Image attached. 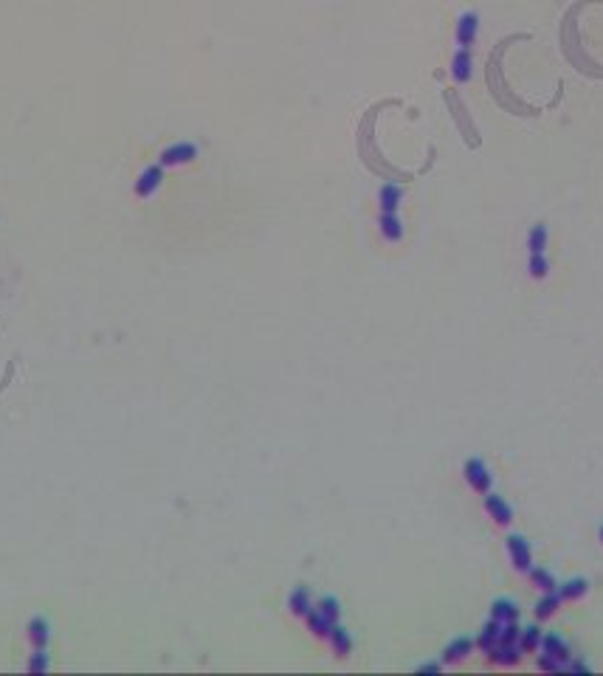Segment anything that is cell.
Masks as SVG:
<instances>
[{"label": "cell", "instance_id": "cell-29", "mask_svg": "<svg viewBox=\"0 0 603 676\" xmlns=\"http://www.w3.org/2000/svg\"><path fill=\"white\" fill-rule=\"evenodd\" d=\"M420 670H440V665H434V662H426V665H420Z\"/></svg>", "mask_w": 603, "mask_h": 676}, {"label": "cell", "instance_id": "cell-4", "mask_svg": "<svg viewBox=\"0 0 603 676\" xmlns=\"http://www.w3.org/2000/svg\"><path fill=\"white\" fill-rule=\"evenodd\" d=\"M477 31H480V15L477 12H462L459 20H457V29H454V40L459 48H471L474 40H477Z\"/></svg>", "mask_w": 603, "mask_h": 676}, {"label": "cell", "instance_id": "cell-7", "mask_svg": "<svg viewBox=\"0 0 603 676\" xmlns=\"http://www.w3.org/2000/svg\"><path fill=\"white\" fill-rule=\"evenodd\" d=\"M26 640H29L31 648H48V643H51V623L43 615H34L26 623Z\"/></svg>", "mask_w": 603, "mask_h": 676}, {"label": "cell", "instance_id": "cell-1", "mask_svg": "<svg viewBox=\"0 0 603 676\" xmlns=\"http://www.w3.org/2000/svg\"><path fill=\"white\" fill-rule=\"evenodd\" d=\"M197 155H200V150H197L194 141H172V144H167V147L158 153V164H161L164 169L186 167V164H192Z\"/></svg>", "mask_w": 603, "mask_h": 676}, {"label": "cell", "instance_id": "cell-6", "mask_svg": "<svg viewBox=\"0 0 603 676\" xmlns=\"http://www.w3.org/2000/svg\"><path fill=\"white\" fill-rule=\"evenodd\" d=\"M471 74H474V54H471V48H457L454 56H451V77H454V82L465 85L468 79H471Z\"/></svg>", "mask_w": 603, "mask_h": 676}, {"label": "cell", "instance_id": "cell-19", "mask_svg": "<svg viewBox=\"0 0 603 676\" xmlns=\"http://www.w3.org/2000/svg\"><path fill=\"white\" fill-rule=\"evenodd\" d=\"M316 612H321L330 623H339V617H342V603H339V597L324 594V597L316 600Z\"/></svg>", "mask_w": 603, "mask_h": 676}, {"label": "cell", "instance_id": "cell-18", "mask_svg": "<svg viewBox=\"0 0 603 676\" xmlns=\"http://www.w3.org/2000/svg\"><path fill=\"white\" fill-rule=\"evenodd\" d=\"M519 656H521L519 643H499V645L491 651V659L499 662V665H513V662H519Z\"/></svg>", "mask_w": 603, "mask_h": 676}, {"label": "cell", "instance_id": "cell-21", "mask_svg": "<svg viewBox=\"0 0 603 676\" xmlns=\"http://www.w3.org/2000/svg\"><path fill=\"white\" fill-rule=\"evenodd\" d=\"M586 589H589V581L586 578H572V581H567V583L558 586V594H561V600H578V597L586 594Z\"/></svg>", "mask_w": 603, "mask_h": 676}, {"label": "cell", "instance_id": "cell-15", "mask_svg": "<svg viewBox=\"0 0 603 676\" xmlns=\"http://www.w3.org/2000/svg\"><path fill=\"white\" fill-rule=\"evenodd\" d=\"M305 623H307V631H310L313 637H319V640H327V637H330V629L336 626V623H330L321 612H316V606L310 608V615L305 617Z\"/></svg>", "mask_w": 603, "mask_h": 676}, {"label": "cell", "instance_id": "cell-8", "mask_svg": "<svg viewBox=\"0 0 603 676\" xmlns=\"http://www.w3.org/2000/svg\"><path fill=\"white\" fill-rule=\"evenodd\" d=\"M400 203H404V186L400 183H383L378 189V209L383 215H395L400 209Z\"/></svg>", "mask_w": 603, "mask_h": 676}, {"label": "cell", "instance_id": "cell-20", "mask_svg": "<svg viewBox=\"0 0 603 676\" xmlns=\"http://www.w3.org/2000/svg\"><path fill=\"white\" fill-rule=\"evenodd\" d=\"M499 631H502V623L499 620H491V623H485V629H482V634H480V648L485 651V654H491L496 645H499Z\"/></svg>", "mask_w": 603, "mask_h": 676}, {"label": "cell", "instance_id": "cell-13", "mask_svg": "<svg viewBox=\"0 0 603 676\" xmlns=\"http://www.w3.org/2000/svg\"><path fill=\"white\" fill-rule=\"evenodd\" d=\"M542 651H544L547 656L564 662V665L570 662V645H567V640L558 637V634H547V637H542Z\"/></svg>", "mask_w": 603, "mask_h": 676}, {"label": "cell", "instance_id": "cell-2", "mask_svg": "<svg viewBox=\"0 0 603 676\" xmlns=\"http://www.w3.org/2000/svg\"><path fill=\"white\" fill-rule=\"evenodd\" d=\"M164 167L155 161V164H150V167H144L142 172H139V178H136V183H132V194H136L139 200H150V197H155L158 194V189L164 186Z\"/></svg>", "mask_w": 603, "mask_h": 676}, {"label": "cell", "instance_id": "cell-12", "mask_svg": "<svg viewBox=\"0 0 603 676\" xmlns=\"http://www.w3.org/2000/svg\"><path fill=\"white\" fill-rule=\"evenodd\" d=\"M327 643H330V648H333V654L336 656H350V651H353V637H350V631L344 629V626H333L330 629V637H327Z\"/></svg>", "mask_w": 603, "mask_h": 676}, {"label": "cell", "instance_id": "cell-17", "mask_svg": "<svg viewBox=\"0 0 603 676\" xmlns=\"http://www.w3.org/2000/svg\"><path fill=\"white\" fill-rule=\"evenodd\" d=\"M547 240H550L547 226H544V223H535V226L527 231V251H530V254H544Z\"/></svg>", "mask_w": 603, "mask_h": 676}, {"label": "cell", "instance_id": "cell-23", "mask_svg": "<svg viewBox=\"0 0 603 676\" xmlns=\"http://www.w3.org/2000/svg\"><path fill=\"white\" fill-rule=\"evenodd\" d=\"M561 606V594H558V589L556 592H544V597L535 603V615H539L542 620H547L550 615H556V608Z\"/></svg>", "mask_w": 603, "mask_h": 676}, {"label": "cell", "instance_id": "cell-24", "mask_svg": "<svg viewBox=\"0 0 603 676\" xmlns=\"http://www.w3.org/2000/svg\"><path fill=\"white\" fill-rule=\"evenodd\" d=\"M542 645V629L539 626H527V629H521V634H519V648L521 651H535Z\"/></svg>", "mask_w": 603, "mask_h": 676}, {"label": "cell", "instance_id": "cell-9", "mask_svg": "<svg viewBox=\"0 0 603 676\" xmlns=\"http://www.w3.org/2000/svg\"><path fill=\"white\" fill-rule=\"evenodd\" d=\"M378 231L386 243H400L404 240V220H400V215H378Z\"/></svg>", "mask_w": 603, "mask_h": 676}, {"label": "cell", "instance_id": "cell-30", "mask_svg": "<svg viewBox=\"0 0 603 676\" xmlns=\"http://www.w3.org/2000/svg\"><path fill=\"white\" fill-rule=\"evenodd\" d=\"M570 668H572V670H586V665H583V662H572Z\"/></svg>", "mask_w": 603, "mask_h": 676}, {"label": "cell", "instance_id": "cell-26", "mask_svg": "<svg viewBox=\"0 0 603 676\" xmlns=\"http://www.w3.org/2000/svg\"><path fill=\"white\" fill-rule=\"evenodd\" d=\"M29 670H48L51 668V659H48V648H34L31 656H29Z\"/></svg>", "mask_w": 603, "mask_h": 676}, {"label": "cell", "instance_id": "cell-31", "mask_svg": "<svg viewBox=\"0 0 603 676\" xmlns=\"http://www.w3.org/2000/svg\"><path fill=\"white\" fill-rule=\"evenodd\" d=\"M600 541H603V527H600Z\"/></svg>", "mask_w": 603, "mask_h": 676}, {"label": "cell", "instance_id": "cell-14", "mask_svg": "<svg viewBox=\"0 0 603 676\" xmlns=\"http://www.w3.org/2000/svg\"><path fill=\"white\" fill-rule=\"evenodd\" d=\"M491 615H494V620H499V623L519 620V603L510 600V597H499V600H494V606H491Z\"/></svg>", "mask_w": 603, "mask_h": 676}, {"label": "cell", "instance_id": "cell-10", "mask_svg": "<svg viewBox=\"0 0 603 676\" xmlns=\"http://www.w3.org/2000/svg\"><path fill=\"white\" fill-rule=\"evenodd\" d=\"M316 603H313V597H310V589L307 586H296L293 592H291V597H288V608H291V615H296V617H307L310 615V608H313Z\"/></svg>", "mask_w": 603, "mask_h": 676}, {"label": "cell", "instance_id": "cell-25", "mask_svg": "<svg viewBox=\"0 0 603 676\" xmlns=\"http://www.w3.org/2000/svg\"><path fill=\"white\" fill-rule=\"evenodd\" d=\"M527 270L533 279H544L550 274V259L544 254H530V262H527Z\"/></svg>", "mask_w": 603, "mask_h": 676}, {"label": "cell", "instance_id": "cell-11", "mask_svg": "<svg viewBox=\"0 0 603 676\" xmlns=\"http://www.w3.org/2000/svg\"><path fill=\"white\" fill-rule=\"evenodd\" d=\"M485 510H488V516L496 521V524H510V518H513V510H510V505L502 499V496H496V493H485Z\"/></svg>", "mask_w": 603, "mask_h": 676}, {"label": "cell", "instance_id": "cell-3", "mask_svg": "<svg viewBox=\"0 0 603 676\" xmlns=\"http://www.w3.org/2000/svg\"><path fill=\"white\" fill-rule=\"evenodd\" d=\"M465 482L471 485L477 493H488L491 491V470H488V465L482 462V459H477V456H471L465 462Z\"/></svg>", "mask_w": 603, "mask_h": 676}, {"label": "cell", "instance_id": "cell-27", "mask_svg": "<svg viewBox=\"0 0 603 676\" xmlns=\"http://www.w3.org/2000/svg\"><path fill=\"white\" fill-rule=\"evenodd\" d=\"M519 634H521V629H519V623H516V620H510V623H502V631H499V643H519Z\"/></svg>", "mask_w": 603, "mask_h": 676}, {"label": "cell", "instance_id": "cell-28", "mask_svg": "<svg viewBox=\"0 0 603 676\" xmlns=\"http://www.w3.org/2000/svg\"><path fill=\"white\" fill-rule=\"evenodd\" d=\"M539 668H544V670H561V668H567V665H564V662H558V659H553V656H547V654H544V656H542V659H539Z\"/></svg>", "mask_w": 603, "mask_h": 676}, {"label": "cell", "instance_id": "cell-16", "mask_svg": "<svg viewBox=\"0 0 603 676\" xmlns=\"http://www.w3.org/2000/svg\"><path fill=\"white\" fill-rule=\"evenodd\" d=\"M474 648V640L471 637H457L448 643V648L443 651V662H459L462 656H468Z\"/></svg>", "mask_w": 603, "mask_h": 676}, {"label": "cell", "instance_id": "cell-5", "mask_svg": "<svg viewBox=\"0 0 603 676\" xmlns=\"http://www.w3.org/2000/svg\"><path fill=\"white\" fill-rule=\"evenodd\" d=\"M507 553H510L516 569L527 572V569L533 567V550H530V541H527L524 535H516V532L507 535Z\"/></svg>", "mask_w": 603, "mask_h": 676}, {"label": "cell", "instance_id": "cell-22", "mask_svg": "<svg viewBox=\"0 0 603 676\" xmlns=\"http://www.w3.org/2000/svg\"><path fill=\"white\" fill-rule=\"evenodd\" d=\"M527 572H530V581H533V586H539L542 592H556V589H558V583H556L553 572H547L544 567H530Z\"/></svg>", "mask_w": 603, "mask_h": 676}]
</instances>
